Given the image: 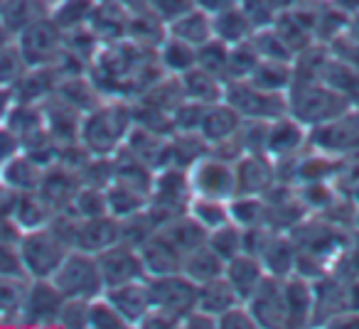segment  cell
Listing matches in <instances>:
<instances>
[{
    "instance_id": "ffe728a7",
    "label": "cell",
    "mask_w": 359,
    "mask_h": 329,
    "mask_svg": "<svg viewBox=\"0 0 359 329\" xmlns=\"http://www.w3.org/2000/svg\"><path fill=\"white\" fill-rule=\"evenodd\" d=\"M168 35L190 42L195 47H202L215 37V15L195 6L192 10L182 13L180 18L168 22Z\"/></svg>"
},
{
    "instance_id": "5bb4252c",
    "label": "cell",
    "mask_w": 359,
    "mask_h": 329,
    "mask_svg": "<svg viewBox=\"0 0 359 329\" xmlns=\"http://www.w3.org/2000/svg\"><path fill=\"white\" fill-rule=\"evenodd\" d=\"M121 241V219L111 214L91 216V219H79L76 226V241L74 248L86 251V253H101L109 246Z\"/></svg>"
},
{
    "instance_id": "ab89813d",
    "label": "cell",
    "mask_w": 359,
    "mask_h": 329,
    "mask_svg": "<svg viewBox=\"0 0 359 329\" xmlns=\"http://www.w3.org/2000/svg\"><path fill=\"white\" fill-rule=\"evenodd\" d=\"M18 153H22L20 135H18L8 123H3V125H0V167H3L8 160L15 158Z\"/></svg>"
},
{
    "instance_id": "6da1fadb",
    "label": "cell",
    "mask_w": 359,
    "mask_h": 329,
    "mask_svg": "<svg viewBox=\"0 0 359 329\" xmlns=\"http://www.w3.org/2000/svg\"><path fill=\"white\" fill-rule=\"evenodd\" d=\"M133 125V104L128 99H104L81 118L79 143L94 158H114Z\"/></svg>"
},
{
    "instance_id": "60d3db41",
    "label": "cell",
    "mask_w": 359,
    "mask_h": 329,
    "mask_svg": "<svg viewBox=\"0 0 359 329\" xmlns=\"http://www.w3.org/2000/svg\"><path fill=\"white\" fill-rule=\"evenodd\" d=\"M15 104H18L15 89L13 86H0V125L8 120V115L15 108Z\"/></svg>"
},
{
    "instance_id": "836d02e7",
    "label": "cell",
    "mask_w": 359,
    "mask_h": 329,
    "mask_svg": "<svg viewBox=\"0 0 359 329\" xmlns=\"http://www.w3.org/2000/svg\"><path fill=\"white\" fill-rule=\"evenodd\" d=\"M207 244L224 260H231L234 255L244 253V229L239 224H234V221H226L219 229L207 234Z\"/></svg>"
},
{
    "instance_id": "d6a6232c",
    "label": "cell",
    "mask_w": 359,
    "mask_h": 329,
    "mask_svg": "<svg viewBox=\"0 0 359 329\" xmlns=\"http://www.w3.org/2000/svg\"><path fill=\"white\" fill-rule=\"evenodd\" d=\"M283 298L285 309H288V322H303L310 312H313L315 295L310 285L303 278H283Z\"/></svg>"
},
{
    "instance_id": "e0dca14e",
    "label": "cell",
    "mask_w": 359,
    "mask_h": 329,
    "mask_svg": "<svg viewBox=\"0 0 359 329\" xmlns=\"http://www.w3.org/2000/svg\"><path fill=\"white\" fill-rule=\"evenodd\" d=\"M313 143L327 153H342L359 143V115L342 113L327 123H320L313 128Z\"/></svg>"
},
{
    "instance_id": "e575fe53",
    "label": "cell",
    "mask_w": 359,
    "mask_h": 329,
    "mask_svg": "<svg viewBox=\"0 0 359 329\" xmlns=\"http://www.w3.org/2000/svg\"><path fill=\"white\" fill-rule=\"evenodd\" d=\"M229 52L231 45L212 37L210 42H205L202 47H197V66H202L210 74H217L226 81V69H229Z\"/></svg>"
},
{
    "instance_id": "277c9868",
    "label": "cell",
    "mask_w": 359,
    "mask_h": 329,
    "mask_svg": "<svg viewBox=\"0 0 359 329\" xmlns=\"http://www.w3.org/2000/svg\"><path fill=\"white\" fill-rule=\"evenodd\" d=\"M50 280L69 300H96L106 293V283L96 255L79 248H72L67 253V258L62 260Z\"/></svg>"
},
{
    "instance_id": "8fae6325",
    "label": "cell",
    "mask_w": 359,
    "mask_h": 329,
    "mask_svg": "<svg viewBox=\"0 0 359 329\" xmlns=\"http://www.w3.org/2000/svg\"><path fill=\"white\" fill-rule=\"evenodd\" d=\"M65 295L57 290L52 280H30L22 298L20 317L30 324H57Z\"/></svg>"
},
{
    "instance_id": "ac0fdd59",
    "label": "cell",
    "mask_w": 359,
    "mask_h": 329,
    "mask_svg": "<svg viewBox=\"0 0 359 329\" xmlns=\"http://www.w3.org/2000/svg\"><path fill=\"white\" fill-rule=\"evenodd\" d=\"M241 123H244V118H241L226 101H219V104H212L205 108L200 135L210 143V148H215V145L234 138V135L239 133Z\"/></svg>"
},
{
    "instance_id": "44dd1931",
    "label": "cell",
    "mask_w": 359,
    "mask_h": 329,
    "mask_svg": "<svg viewBox=\"0 0 359 329\" xmlns=\"http://www.w3.org/2000/svg\"><path fill=\"white\" fill-rule=\"evenodd\" d=\"M303 123L295 120L293 115H280V118L269 123V135H266V155L273 160L290 158L295 150L303 145Z\"/></svg>"
},
{
    "instance_id": "603a6c76",
    "label": "cell",
    "mask_w": 359,
    "mask_h": 329,
    "mask_svg": "<svg viewBox=\"0 0 359 329\" xmlns=\"http://www.w3.org/2000/svg\"><path fill=\"white\" fill-rule=\"evenodd\" d=\"M52 15V0H6L0 8V20L13 32H22L25 27L35 25L37 20Z\"/></svg>"
},
{
    "instance_id": "3957f363",
    "label": "cell",
    "mask_w": 359,
    "mask_h": 329,
    "mask_svg": "<svg viewBox=\"0 0 359 329\" xmlns=\"http://www.w3.org/2000/svg\"><path fill=\"white\" fill-rule=\"evenodd\" d=\"M69 251L72 246L50 224L22 231L18 241V260H20L22 275H27L30 280H50Z\"/></svg>"
},
{
    "instance_id": "7bdbcfd3",
    "label": "cell",
    "mask_w": 359,
    "mask_h": 329,
    "mask_svg": "<svg viewBox=\"0 0 359 329\" xmlns=\"http://www.w3.org/2000/svg\"><path fill=\"white\" fill-rule=\"evenodd\" d=\"M13 40H15V37H13V32L6 27V22L0 20V50H3V47H8V45H11Z\"/></svg>"
},
{
    "instance_id": "7c38bea8",
    "label": "cell",
    "mask_w": 359,
    "mask_h": 329,
    "mask_svg": "<svg viewBox=\"0 0 359 329\" xmlns=\"http://www.w3.org/2000/svg\"><path fill=\"white\" fill-rule=\"evenodd\" d=\"M246 304L254 312L259 327H280V324H288V309H285V298H283V278L266 275L261 288L256 290V295Z\"/></svg>"
},
{
    "instance_id": "8d00e7d4",
    "label": "cell",
    "mask_w": 359,
    "mask_h": 329,
    "mask_svg": "<svg viewBox=\"0 0 359 329\" xmlns=\"http://www.w3.org/2000/svg\"><path fill=\"white\" fill-rule=\"evenodd\" d=\"M89 327L96 329H126L128 322L121 317V312L114 307V304L106 300V295L91 300L89 304Z\"/></svg>"
},
{
    "instance_id": "f1b7e54d",
    "label": "cell",
    "mask_w": 359,
    "mask_h": 329,
    "mask_svg": "<svg viewBox=\"0 0 359 329\" xmlns=\"http://www.w3.org/2000/svg\"><path fill=\"white\" fill-rule=\"evenodd\" d=\"M239 302H241L239 295H236V290L231 288V283L224 278V275L210 280V283L197 285V307L215 314L217 319H219V314H224L226 309L234 307V304H239Z\"/></svg>"
},
{
    "instance_id": "d4e9b609",
    "label": "cell",
    "mask_w": 359,
    "mask_h": 329,
    "mask_svg": "<svg viewBox=\"0 0 359 329\" xmlns=\"http://www.w3.org/2000/svg\"><path fill=\"white\" fill-rule=\"evenodd\" d=\"M155 55H158V62L165 74L182 76L197 66V47L185 40H177V37H172V35H168L160 42Z\"/></svg>"
},
{
    "instance_id": "ee69618b",
    "label": "cell",
    "mask_w": 359,
    "mask_h": 329,
    "mask_svg": "<svg viewBox=\"0 0 359 329\" xmlns=\"http://www.w3.org/2000/svg\"><path fill=\"white\" fill-rule=\"evenodd\" d=\"M3 3H6V0H0V8H3Z\"/></svg>"
},
{
    "instance_id": "5b68a950",
    "label": "cell",
    "mask_w": 359,
    "mask_h": 329,
    "mask_svg": "<svg viewBox=\"0 0 359 329\" xmlns=\"http://www.w3.org/2000/svg\"><path fill=\"white\" fill-rule=\"evenodd\" d=\"M224 101L244 120H276L280 115H288V99L283 94L259 89L249 79L226 81Z\"/></svg>"
},
{
    "instance_id": "52a82bcc",
    "label": "cell",
    "mask_w": 359,
    "mask_h": 329,
    "mask_svg": "<svg viewBox=\"0 0 359 329\" xmlns=\"http://www.w3.org/2000/svg\"><path fill=\"white\" fill-rule=\"evenodd\" d=\"M15 45L22 52L27 66H50L65 52V30L52 18H42L35 25L15 35Z\"/></svg>"
},
{
    "instance_id": "d6986e66",
    "label": "cell",
    "mask_w": 359,
    "mask_h": 329,
    "mask_svg": "<svg viewBox=\"0 0 359 329\" xmlns=\"http://www.w3.org/2000/svg\"><path fill=\"white\" fill-rule=\"evenodd\" d=\"M140 248V255H143L145 270L150 275H170V273H180L182 270V253L165 239L160 231H155Z\"/></svg>"
},
{
    "instance_id": "cb8c5ba5",
    "label": "cell",
    "mask_w": 359,
    "mask_h": 329,
    "mask_svg": "<svg viewBox=\"0 0 359 329\" xmlns=\"http://www.w3.org/2000/svg\"><path fill=\"white\" fill-rule=\"evenodd\" d=\"M182 79V89H185V99L197 101L202 106H212L224 101V89L226 81L217 74H210L202 66H195L187 74L180 76Z\"/></svg>"
},
{
    "instance_id": "f35d334b",
    "label": "cell",
    "mask_w": 359,
    "mask_h": 329,
    "mask_svg": "<svg viewBox=\"0 0 359 329\" xmlns=\"http://www.w3.org/2000/svg\"><path fill=\"white\" fill-rule=\"evenodd\" d=\"M197 6V0H148V8L155 13L158 18H163L165 22L175 20L182 13L192 10Z\"/></svg>"
},
{
    "instance_id": "d590c367",
    "label": "cell",
    "mask_w": 359,
    "mask_h": 329,
    "mask_svg": "<svg viewBox=\"0 0 359 329\" xmlns=\"http://www.w3.org/2000/svg\"><path fill=\"white\" fill-rule=\"evenodd\" d=\"M27 69L30 66H27L22 52L18 50L15 40L0 50V86H13L15 89V84L25 76Z\"/></svg>"
},
{
    "instance_id": "b9f144b4",
    "label": "cell",
    "mask_w": 359,
    "mask_h": 329,
    "mask_svg": "<svg viewBox=\"0 0 359 329\" xmlns=\"http://www.w3.org/2000/svg\"><path fill=\"white\" fill-rule=\"evenodd\" d=\"M347 307L352 309L354 314H359V280L354 285H349V290H347Z\"/></svg>"
},
{
    "instance_id": "ba28073f",
    "label": "cell",
    "mask_w": 359,
    "mask_h": 329,
    "mask_svg": "<svg viewBox=\"0 0 359 329\" xmlns=\"http://www.w3.org/2000/svg\"><path fill=\"white\" fill-rule=\"evenodd\" d=\"M96 260H99L106 288H116V285L135 283V280L148 278L140 248L128 244V241H118V244L104 248L101 253H96Z\"/></svg>"
},
{
    "instance_id": "2e32d148",
    "label": "cell",
    "mask_w": 359,
    "mask_h": 329,
    "mask_svg": "<svg viewBox=\"0 0 359 329\" xmlns=\"http://www.w3.org/2000/svg\"><path fill=\"white\" fill-rule=\"evenodd\" d=\"M45 164H40L35 158H30L27 153H18L13 160H8L0 167V185L18 195L25 192H37L45 177Z\"/></svg>"
},
{
    "instance_id": "484cf974",
    "label": "cell",
    "mask_w": 359,
    "mask_h": 329,
    "mask_svg": "<svg viewBox=\"0 0 359 329\" xmlns=\"http://www.w3.org/2000/svg\"><path fill=\"white\" fill-rule=\"evenodd\" d=\"M256 32L254 27V20L251 15L239 6H231L226 10L217 13L215 15V37L226 45H241V42L251 40Z\"/></svg>"
},
{
    "instance_id": "74e56055",
    "label": "cell",
    "mask_w": 359,
    "mask_h": 329,
    "mask_svg": "<svg viewBox=\"0 0 359 329\" xmlns=\"http://www.w3.org/2000/svg\"><path fill=\"white\" fill-rule=\"evenodd\" d=\"M217 322H219V327H236V329L259 327L254 312H251L246 302H239V304H234V307H229L224 314H219V319H217Z\"/></svg>"
},
{
    "instance_id": "8992f818",
    "label": "cell",
    "mask_w": 359,
    "mask_h": 329,
    "mask_svg": "<svg viewBox=\"0 0 359 329\" xmlns=\"http://www.w3.org/2000/svg\"><path fill=\"white\" fill-rule=\"evenodd\" d=\"M187 172H190L192 197H212L222 202L236 197V170L231 160L219 158L210 150Z\"/></svg>"
},
{
    "instance_id": "9a60e30c",
    "label": "cell",
    "mask_w": 359,
    "mask_h": 329,
    "mask_svg": "<svg viewBox=\"0 0 359 329\" xmlns=\"http://www.w3.org/2000/svg\"><path fill=\"white\" fill-rule=\"evenodd\" d=\"M266 268L264 263L259 260V255L254 253H239L234 255L231 260H226L224 268V278L231 283V288L236 290L241 302H249L251 298L256 295V290L261 288V283L266 280Z\"/></svg>"
},
{
    "instance_id": "f546056e",
    "label": "cell",
    "mask_w": 359,
    "mask_h": 329,
    "mask_svg": "<svg viewBox=\"0 0 359 329\" xmlns=\"http://www.w3.org/2000/svg\"><path fill=\"white\" fill-rule=\"evenodd\" d=\"M249 81L259 89L276 91V94H283L293 86L295 81V69L290 66V62L280 59H261L259 66L254 69V74L249 76Z\"/></svg>"
},
{
    "instance_id": "83f0119b",
    "label": "cell",
    "mask_w": 359,
    "mask_h": 329,
    "mask_svg": "<svg viewBox=\"0 0 359 329\" xmlns=\"http://www.w3.org/2000/svg\"><path fill=\"white\" fill-rule=\"evenodd\" d=\"M259 260L264 263L266 273L273 278H288L295 270V248L288 239L278 234H271L264 248L259 251Z\"/></svg>"
},
{
    "instance_id": "4dcf8cb0",
    "label": "cell",
    "mask_w": 359,
    "mask_h": 329,
    "mask_svg": "<svg viewBox=\"0 0 359 329\" xmlns=\"http://www.w3.org/2000/svg\"><path fill=\"white\" fill-rule=\"evenodd\" d=\"M99 0H52V20L65 32L79 30L91 22Z\"/></svg>"
},
{
    "instance_id": "4fadbf2b",
    "label": "cell",
    "mask_w": 359,
    "mask_h": 329,
    "mask_svg": "<svg viewBox=\"0 0 359 329\" xmlns=\"http://www.w3.org/2000/svg\"><path fill=\"white\" fill-rule=\"evenodd\" d=\"M106 300L121 312V317L128 322V327H140L145 314L153 309V300H150L148 278L135 280V283H123L116 288H106Z\"/></svg>"
},
{
    "instance_id": "4316f807",
    "label": "cell",
    "mask_w": 359,
    "mask_h": 329,
    "mask_svg": "<svg viewBox=\"0 0 359 329\" xmlns=\"http://www.w3.org/2000/svg\"><path fill=\"white\" fill-rule=\"evenodd\" d=\"M160 234L165 236V239L170 241V244L175 246V248L180 251V253L185 255L190 253L192 248H197V246H202L207 241V231L202 229L200 224H197L195 219H192L190 214H180L175 216V219L165 221L163 226H160Z\"/></svg>"
},
{
    "instance_id": "30bf717a",
    "label": "cell",
    "mask_w": 359,
    "mask_h": 329,
    "mask_svg": "<svg viewBox=\"0 0 359 329\" xmlns=\"http://www.w3.org/2000/svg\"><path fill=\"white\" fill-rule=\"evenodd\" d=\"M234 170H236V195L264 197L273 190L276 167L271 155L244 153L234 162Z\"/></svg>"
},
{
    "instance_id": "7402d4cb",
    "label": "cell",
    "mask_w": 359,
    "mask_h": 329,
    "mask_svg": "<svg viewBox=\"0 0 359 329\" xmlns=\"http://www.w3.org/2000/svg\"><path fill=\"white\" fill-rule=\"evenodd\" d=\"M224 268H226V260L205 241L202 246H197L190 253L182 255V270L180 273H185L195 285H202L215 278H222Z\"/></svg>"
},
{
    "instance_id": "9c48e42d",
    "label": "cell",
    "mask_w": 359,
    "mask_h": 329,
    "mask_svg": "<svg viewBox=\"0 0 359 329\" xmlns=\"http://www.w3.org/2000/svg\"><path fill=\"white\" fill-rule=\"evenodd\" d=\"M148 290L153 307L172 312L177 317H185L187 312L197 307V285L185 273L150 275Z\"/></svg>"
},
{
    "instance_id": "1f68e13d",
    "label": "cell",
    "mask_w": 359,
    "mask_h": 329,
    "mask_svg": "<svg viewBox=\"0 0 359 329\" xmlns=\"http://www.w3.org/2000/svg\"><path fill=\"white\" fill-rule=\"evenodd\" d=\"M187 214L202 226V229L210 234V231L219 229L222 224L231 221L229 216V202L212 200V197H192L190 206H187Z\"/></svg>"
},
{
    "instance_id": "7a4b0ae2",
    "label": "cell",
    "mask_w": 359,
    "mask_h": 329,
    "mask_svg": "<svg viewBox=\"0 0 359 329\" xmlns=\"http://www.w3.org/2000/svg\"><path fill=\"white\" fill-rule=\"evenodd\" d=\"M349 111V99L325 81H293L288 94V113L303 125H320Z\"/></svg>"
}]
</instances>
